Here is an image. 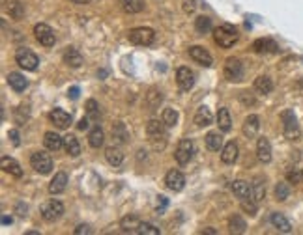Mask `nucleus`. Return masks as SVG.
<instances>
[{"label": "nucleus", "instance_id": "nucleus-54", "mask_svg": "<svg viewBox=\"0 0 303 235\" xmlns=\"http://www.w3.org/2000/svg\"><path fill=\"white\" fill-rule=\"evenodd\" d=\"M88 127H90V118H88V116L83 118L79 124H77V129H79V131H86Z\"/></svg>", "mask_w": 303, "mask_h": 235}, {"label": "nucleus", "instance_id": "nucleus-37", "mask_svg": "<svg viewBox=\"0 0 303 235\" xmlns=\"http://www.w3.org/2000/svg\"><path fill=\"white\" fill-rule=\"evenodd\" d=\"M120 6L125 13H140L144 10V2L142 0H120Z\"/></svg>", "mask_w": 303, "mask_h": 235}, {"label": "nucleus", "instance_id": "nucleus-43", "mask_svg": "<svg viewBox=\"0 0 303 235\" xmlns=\"http://www.w3.org/2000/svg\"><path fill=\"white\" fill-rule=\"evenodd\" d=\"M242 209H244L247 215L255 216L258 211V203L253 200V198H249V196H245V198H242Z\"/></svg>", "mask_w": 303, "mask_h": 235}, {"label": "nucleus", "instance_id": "nucleus-29", "mask_svg": "<svg viewBox=\"0 0 303 235\" xmlns=\"http://www.w3.org/2000/svg\"><path fill=\"white\" fill-rule=\"evenodd\" d=\"M103 142H105V133H103V129L99 125H94L90 133H88V144L92 148H101Z\"/></svg>", "mask_w": 303, "mask_h": 235}, {"label": "nucleus", "instance_id": "nucleus-53", "mask_svg": "<svg viewBox=\"0 0 303 235\" xmlns=\"http://www.w3.org/2000/svg\"><path fill=\"white\" fill-rule=\"evenodd\" d=\"M195 8H197L195 0H185V2H184V12L185 13H193V12H195Z\"/></svg>", "mask_w": 303, "mask_h": 235}, {"label": "nucleus", "instance_id": "nucleus-36", "mask_svg": "<svg viewBox=\"0 0 303 235\" xmlns=\"http://www.w3.org/2000/svg\"><path fill=\"white\" fill-rule=\"evenodd\" d=\"M229 229H231V233H236V235L245 233L247 224H245V220L240 215H232L231 218H229Z\"/></svg>", "mask_w": 303, "mask_h": 235}, {"label": "nucleus", "instance_id": "nucleus-19", "mask_svg": "<svg viewBox=\"0 0 303 235\" xmlns=\"http://www.w3.org/2000/svg\"><path fill=\"white\" fill-rule=\"evenodd\" d=\"M62 58H64V64H67L69 67H75V69H77V67H81V65H83V62H85L83 54H81V52L77 51L75 47H67L66 51H64V56H62Z\"/></svg>", "mask_w": 303, "mask_h": 235}, {"label": "nucleus", "instance_id": "nucleus-6", "mask_svg": "<svg viewBox=\"0 0 303 235\" xmlns=\"http://www.w3.org/2000/svg\"><path fill=\"white\" fill-rule=\"evenodd\" d=\"M15 62H17L23 69H27V71H36L38 65H40V58H38L30 49H27V47L17 49V52H15Z\"/></svg>", "mask_w": 303, "mask_h": 235}, {"label": "nucleus", "instance_id": "nucleus-35", "mask_svg": "<svg viewBox=\"0 0 303 235\" xmlns=\"http://www.w3.org/2000/svg\"><path fill=\"white\" fill-rule=\"evenodd\" d=\"M217 125L223 133H229V131L232 129V120H231V112H229V108H219Z\"/></svg>", "mask_w": 303, "mask_h": 235}, {"label": "nucleus", "instance_id": "nucleus-51", "mask_svg": "<svg viewBox=\"0 0 303 235\" xmlns=\"http://www.w3.org/2000/svg\"><path fill=\"white\" fill-rule=\"evenodd\" d=\"M90 231H92V229H90V226H88V224H79L77 228L73 229V233H75V235H88Z\"/></svg>", "mask_w": 303, "mask_h": 235}, {"label": "nucleus", "instance_id": "nucleus-3", "mask_svg": "<svg viewBox=\"0 0 303 235\" xmlns=\"http://www.w3.org/2000/svg\"><path fill=\"white\" fill-rule=\"evenodd\" d=\"M127 39H129V43H133V45L148 47L156 41V32L152 28H148V26H138V28L129 30Z\"/></svg>", "mask_w": 303, "mask_h": 235}, {"label": "nucleus", "instance_id": "nucleus-8", "mask_svg": "<svg viewBox=\"0 0 303 235\" xmlns=\"http://www.w3.org/2000/svg\"><path fill=\"white\" fill-rule=\"evenodd\" d=\"M62 215H64V203L60 202V200H49V202H45L41 205V216H43V220L54 222V220H58Z\"/></svg>", "mask_w": 303, "mask_h": 235}, {"label": "nucleus", "instance_id": "nucleus-16", "mask_svg": "<svg viewBox=\"0 0 303 235\" xmlns=\"http://www.w3.org/2000/svg\"><path fill=\"white\" fill-rule=\"evenodd\" d=\"M258 129H260V118H258L257 114H249V116L245 118L244 127H242L244 137L245 138H255L257 137Z\"/></svg>", "mask_w": 303, "mask_h": 235}, {"label": "nucleus", "instance_id": "nucleus-33", "mask_svg": "<svg viewBox=\"0 0 303 235\" xmlns=\"http://www.w3.org/2000/svg\"><path fill=\"white\" fill-rule=\"evenodd\" d=\"M161 101H163V95H161V90H158V88H152V90L146 93V106H148L150 110H158Z\"/></svg>", "mask_w": 303, "mask_h": 235}, {"label": "nucleus", "instance_id": "nucleus-11", "mask_svg": "<svg viewBox=\"0 0 303 235\" xmlns=\"http://www.w3.org/2000/svg\"><path fill=\"white\" fill-rule=\"evenodd\" d=\"M165 185L167 189L174 190V192H180V190H184L185 187V176L180 172V170H169L165 176Z\"/></svg>", "mask_w": 303, "mask_h": 235}, {"label": "nucleus", "instance_id": "nucleus-56", "mask_svg": "<svg viewBox=\"0 0 303 235\" xmlns=\"http://www.w3.org/2000/svg\"><path fill=\"white\" fill-rule=\"evenodd\" d=\"M98 77H99V78H105V77H107V69H99V71H98Z\"/></svg>", "mask_w": 303, "mask_h": 235}, {"label": "nucleus", "instance_id": "nucleus-55", "mask_svg": "<svg viewBox=\"0 0 303 235\" xmlns=\"http://www.w3.org/2000/svg\"><path fill=\"white\" fill-rule=\"evenodd\" d=\"M0 222H2V226H10V224H14V218H12V216H8V215H2Z\"/></svg>", "mask_w": 303, "mask_h": 235}, {"label": "nucleus", "instance_id": "nucleus-4", "mask_svg": "<svg viewBox=\"0 0 303 235\" xmlns=\"http://www.w3.org/2000/svg\"><path fill=\"white\" fill-rule=\"evenodd\" d=\"M281 120H283V133L284 137L288 140H296L299 138V124H297V118L294 114L292 108H286L281 114Z\"/></svg>", "mask_w": 303, "mask_h": 235}, {"label": "nucleus", "instance_id": "nucleus-49", "mask_svg": "<svg viewBox=\"0 0 303 235\" xmlns=\"http://www.w3.org/2000/svg\"><path fill=\"white\" fill-rule=\"evenodd\" d=\"M8 138L12 140V144L14 146H21V135L17 129H10V133H8Z\"/></svg>", "mask_w": 303, "mask_h": 235}, {"label": "nucleus", "instance_id": "nucleus-42", "mask_svg": "<svg viewBox=\"0 0 303 235\" xmlns=\"http://www.w3.org/2000/svg\"><path fill=\"white\" fill-rule=\"evenodd\" d=\"M161 120H163V124H165L167 127H174V125L178 124V112L169 106V108H165V110H163V116H161Z\"/></svg>", "mask_w": 303, "mask_h": 235}, {"label": "nucleus", "instance_id": "nucleus-50", "mask_svg": "<svg viewBox=\"0 0 303 235\" xmlns=\"http://www.w3.org/2000/svg\"><path fill=\"white\" fill-rule=\"evenodd\" d=\"M15 213L19 216H27L28 215V205L25 202H17V205H15Z\"/></svg>", "mask_w": 303, "mask_h": 235}, {"label": "nucleus", "instance_id": "nucleus-38", "mask_svg": "<svg viewBox=\"0 0 303 235\" xmlns=\"http://www.w3.org/2000/svg\"><path fill=\"white\" fill-rule=\"evenodd\" d=\"M206 146H208V150L211 151L223 150V137H221L219 133H215V131H211V133L206 135Z\"/></svg>", "mask_w": 303, "mask_h": 235}, {"label": "nucleus", "instance_id": "nucleus-44", "mask_svg": "<svg viewBox=\"0 0 303 235\" xmlns=\"http://www.w3.org/2000/svg\"><path fill=\"white\" fill-rule=\"evenodd\" d=\"M288 196H290V185L288 183H284V181L277 183L275 185V198L277 200H279V202H284Z\"/></svg>", "mask_w": 303, "mask_h": 235}, {"label": "nucleus", "instance_id": "nucleus-2", "mask_svg": "<svg viewBox=\"0 0 303 235\" xmlns=\"http://www.w3.org/2000/svg\"><path fill=\"white\" fill-rule=\"evenodd\" d=\"M238 38H240L238 30L232 25H229V23L219 25L217 28L213 30V39H215V43H217L219 47H223V49H231V47L238 41Z\"/></svg>", "mask_w": 303, "mask_h": 235}, {"label": "nucleus", "instance_id": "nucleus-13", "mask_svg": "<svg viewBox=\"0 0 303 235\" xmlns=\"http://www.w3.org/2000/svg\"><path fill=\"white\" fill-rule=\"evenodd\" d=\"M253 51L257 54H275L279 52V45L270 38H258L253 41Z\"/></svg>", "mask_w": 303, "mask_h": 235}, {"label": "nucleus", "instance_id": "nucleus-52", "mask_svg": "<svg viewBox=\"0 0 303 235\" xmlns=\"http://www.w3.org/2000/svg\"><path fill=\"white\" fill-rule=\"evenodd\" d=\"M79 93H81L79 86H71V88L67 90V97H69V99H79Z\"/></svg>", "mask_w": 303, "mask_h": 235}, {"label": "nucleus", "instance_id": "nucleus-21", "mask_svg": "<svg viewBox=\"0 0 303 235\" xmlns=\"http://www.w3.org/2000/svg\"><path fill=\"white\" fill-rule=\"evenodd\" d=\"M270 222L273 224V228H277L281 233H290L292 231V224H290V220L283 213H271Z\"/></svg>", "mask_w": 303, "mask_h": 235}, {"label": "nucleus", "instance_id": "nucleus-26", "mask_svg": "<svg viewBox=\"0 0 303 235\" xmlns=\"http://www.w3.org/2000/svg\"><path fill=\"white\" fill-rule=\"evenodd\" d=\"M251 198L257 203H262L264 198H266V185H264L262 177H257L253 185H251Z\"/></svg>", "mask_w": 303, "mask_h": 235}, {"label": "nucleus", "instance_id": "nucleus-10", "mask_svg": "<svg viewBox=\"0 0 303 235\" xmlns=\"http://www.w3.org/2000/svg\"><path fill=\"white\" fill-rule=\"evenodd\" d=\"M34 36L40 41L43 47H53L56 43V36H54V30L45 23H40V25L34 26Z\"/></svg>", "mask_w": 303, "mask_h": 235}, {"label": "nucleus", "instance_id": "nucleus-14", "mask_svg": "<svg viewBox=\"0 0 303 235\" xmlns=\"http://www.w3.org/2000/svg\"><path fill=\"white\" fill-rule=\"evenodd\" d=\"M176 82L184 91H189L195 86V73L189 67H178L176 71Z\"/></svg>", "mask_w": 303, "mask_h": 235}, {"label": "nucleus", "instance_id": "nucleus-18", "mask_svg": "<svg viewBox=\"0 0 303 235\" xmlns=\"http://www.w3.org/2000/svg\"><path fill=\"white\" fill-rule=\"evenodd\" d=\"M257 157L258 161L264 164H268L271 161V144L266 137H260L257 142Z\"/></svg>", "mask_w": 303, "mask_h": 235}, {"label": "nucleus", "instance_id": "nucleus-30", "mask_svg": "<svg viewBox=\"0 0 303 235\" xmlns=\"http://www.w3.org/2000/svg\"><path fill=\"white\" fill-rule=\"evenodd\" d=\"M255 90L258 93H262V95H268L273 90V80L268 75H260V77L255 78Z\"/></svg>", "mask_w": 303, "mask_h": 235}, {"label": "nucleus", "instance_id": "nucleus-31", "mask_svg": "<svg viewBox=\"0 0 303 235\" xmlns=\"http://www.w3.org/2000/svg\"><path fill=\"white\" fill-rule=\"evenodd\" d=\"M138 226H140V220L137 215H127L120 220V228L124 229L125 233H137Z\"/></svg>", "mask_w": 303, "mask_h": 235}, {"label": "nucleus", "instance_id": "nucleus-25", "mask_svg": "<svg viewBox=\"0 0 303 235\" xmlns=\"http://www.w3.org/2000/svg\"><path fill=\"white\" fill-rule=\"evenodd\" d=\"M6 10L10 17L15 21H21L25 17V4L21 0H6Z\"/></svg>", "mask_w": 303, "mask_h": 235}, {"label": "nucleus", "instance_id": "nucleus-48", "mask_svg": "<svg viewBox=\"0 0 303 235\" xmlns=\"http://www.w3.org/2000/svg\"><path fill=\"white\" fill-rule=\"evenodd\" d=\"M301 177H303V174H299L296 168L288 170V172H286V179H288V183H297L299 179H301Z\"/></svg>", "mask_w": 303, "mask_h": 235}, {"label": "nucleus", "instance_id": "nucleus-59", "mask_svg": "<svg viewBox=\"0 0 303 235\" xmlns=\"http://www.w3.org/2000/svg\"><path fill=\"white\" fill-rule=\"evenodd\" d=\"M301 174H303V172H301Z\"/></svg>", "mask_w": 303, "mask_h": 235}, {"label": "nucleus", "instance_id": "nucleus-34", "mask_svg": "<svg viewBox=\"0 0 303 235\" xmlns=\"http://www.w3.org/2000/svg\"><path fill=\"white\" fill-rule=\"evenodd\" d=\"M64 148H66L67 155H71V157L81 155V144L79 140H77V137H73V135H66V137H64Z\"/></svg>", "mask_w": 303, "mask_h": 235}, {"label": "nucleus", "instance_id": "nucleus-17", "mask_svg": "<svg viewBox=\"0 0 303 235\" xmlns=\"http://www.w3.org/2000/svg\"><path fill=\"white\" fill-rule=\"evenodd\" d=\"M0 166H2V170H4L6 174H10V176H14V177L23 176V168H21V164L15 161L14 157L4 155L0 159Z\"/></svg>", "mask_w": 303, "mask_h": 235}, {"label": "nucleus", "instance_id": "nucleus-39", "mask_svg": "<svg viewBox=\"0 0 303 235\" xmlns=\"http://www.w3.org/2000/svg\"><path fill=\"white\" fill-rule=\"evenodd\" d=\"M231 189L232 192L242 200V198H245V196H249L251 194V187H249V183L244 181V179H236V181L232 183L231 185Z\"/></svg>", "mask_w": 303, "mask_h": 235}, {"label": "nucleus", "instance_id": "nucleus-41", "mask_svg": "<svg viewBox=\"0 0 303 235\" xmlns=\"http://www.w3.org/2000/svg\"><path fill=\"white\" fill-rule=\"evenodd\" d=\"M195 30L198 34H208L211 30V19L208 15H198L195 19Z\"/></svg>", "mask_w": 303, "mask_h": 235}, {"label": "nucleus", "instance_id": "nucleus-20", "mask_svg": "<svg viewBox=\"0 0 303 235\" xmlns=\"http://www.w3.org/2000/svg\"><path fill=\"white\" fill-rule=\"evenodd\" d=\"M66 187H67V174L66 172H58L53 177V181L49 183V192L51 194H60V192L66 190Z\"/></svg>", "mask_w": 303, "mask_h": 235}, {"label": "nucleus", "instance_id": "nucleus-40", "mask_svg": "<svg viewBox=\"0 0 303 235\" xmlns=\"http://www.w3.org/2000/svg\"><path fill=\"white\" fill-rule=\"evenodd\" d=\"M86 114L92 122H99L101 120V110H99V104L96 99H88L86 101Z\"/></svg>", "mask_w": 303, "mask_h": 235}, {"label": "nucleus", "instance_id": "nucleus-45", "mask_svg": "<svg viewBox=\"0 0 303 235\" xmlns=\"http://www.w3.org/2000/svg\"><path fill=\"white\" fill-rule=\"evenodd\" d=\"M137 233H140V235H159L161 231H159V228H156L154 224H150V222H140Z\"/></svg>", "mask_w": 303, "mask_h": 235}, {"label": "nucleus", "instance_id": "nucleus-24", "mask_svg": "<svg viewBox=\"0 0 303 235\" xmlns=\"http://www.w3.org/2000/svg\"><path fill=\"white\" fill-rule=\"evenodd\" d=\"M43 144H45V148L49 151H58L64 148V138L56 135V133H53V131H49L43 137Z\"/></svg>", "mask_w": 303, "mask_h": 235}, {"label": "nucleus", "instance_id": "nucleus-5", "mask_svg": "<svg viewBox=\"0 0 303 235\" xmlns=\"http://www.w3.org/2000/svg\"><path fill=\"white\" fill-rule=\"evenodd\" d=\"M30 164L41 176H47L53 170V159H51V155L47 151H34L30 155Z\"/></svg>", "mask_w": 303, "mask_h": 235}, {"label": "nucleus", "instance_id": "nucleus-58", "mask_svg": "<svg viewBox=\"0 0 303 235\" xmlns=\"http://www.w3.org/2000/svg\"><path fill=\"white\" fill-rule=\"evenodd\" d=\"M71 2H75V4H88L90 0H71Z\"/></svg>", "mask_w": 303, "mask_h": 235}, {"label": "nucleus", "instance_id": "nucleus-9", "mask_svg": "<svg viewBox=\"0 0 303 235\" xmlns=\"http://www.w3.org/2000/svg\"><path fill=\"white\" fill-rule=\"evenodd\" d=\"M195 153V144L191 138H184L178 142V148L174 151V159L178 161V164H189V161L193 159Z\"/></svg>", "mask_w": 303, "mask_h": 235}, {"label": "nucleus", "instance_id": "nucleus-47", "mask_svg": "<svg viewBox=\"0 0 303 235\" xmlns=\"http://www.w3.org/2000/svg\"><path fill=\"white\" fill-rule=\"evenodd\" d=\"M167 207H169V198L167 196H158V213L159 215H163L167 211Z\"/></svg>", "mask_w": 303, "mask_h": 235}, {"label": "nucleus", "instance_id": "nucleus-22", "mask_svg": "<svg viewBox=\"0 0 303 235\" xmlns=\"http://www.w3.org/2000/svg\"><path fill=\"white\" fill-rule=\"evenodd\" d=\"M238 144L236 142H229L226 146H223V150H221V161L224 164H234L238 161Z\"/></svg>", "mask_w": 303, "mask_h": 235}, {"label": "nucleus", "instance_id": "nucleus-46", "mask_svg": "<svg viewBox=\"0 0 303 235\" xmlns=\"http://www.w3.org/2000/svg\"><path fill=\"white\" fill-rule=\"evenodd\" d=\"M240 101H242L245 106H255V104H257V99H255V95H253V93H249V91H242V93H240Z\"/></svg>", "mask_w": 303, "mask_h": 235}, {"label": "nucleus", "instance_id": "nucleus-28", "mask_svg": "<svg viewBox=\"0 0 303 235\" xmlns=\"http://www.w3.org/2000/svg\"><path fill=\"white\" fill-rule=\"evenodd\" d=\"M112 138L118 144L129 142V131H127L124 122H116V124L112 125Z\"/></svg>", "mask_w": 303, "mask_h": 235}, {"label": "nucleus", "instance_id": "nucleus-12", "mask_svg": "<svg viewBox=\"0 0 303 235\" xmlns=\"http://www.w3.org/2000/svg\"><path fill=\"white\" fill-rule=\"evenodd\" d=\"M189 56H191L198 65H202V67H211V64H213L211 54L206 51L204 47H200V45L189 47Z\"/></svg>", "mask_w": 303, "mask_h": 235}, {"label": "nucleus", "instance_id": "nucleus-32", "mask_svg": "<svg viewBox=\"0 0 303 235\" xmlns=\"http://www.w3.org/2000/svg\"><path fill=\"white\" fill-rule=\"evenodd\" d=\"M211 122H213V116H211V112L208 106H200V108H197L195 124H197L198 127H208V125H211Z\"/></svg>", "mask_w": 303, "mask_h": 235}, {"label": "nucleus", "instance_id": "nucleus-27", "mask_svg": "<svg viewBox=\"0 0 303 235\" xmlns=\"http://www.w3.org/2000/svg\"><path fill=\"white\" fill-rule=\"evenodd\" d=\"M105 159L107 163L111 164V166H120V164L124 163V153H122V150L120 148H116V146H111V148H107L105 150Z\"/></svg>", "mask_w": 303, "mask_h": 235}, {"label": "nucleus", "instance_id": "nucleus-7", "mask_svg": "<svg viewBox=\"0 0 303 235\" xmlns=\"http://www.w3.org/2000/svg\"><path fill=\"white\" fill-rule=\"evenodd\" d=\"M224 78L226 80H231V82H240V80H244V64L240 62L238 58H229L224 62Z\"/></svg>", "mask_w": 303, "mask_h": 235}, {"label": "nucleus", "instance_id": "nucleus-1", "mask_svg": "<svg viewBox=\"0 0 303 235\" xmlns=\"http://www.w3.org/2000/svg\"><path fill=\"white\" fill-rule=\"evenodd\" d=\"M146 135L150 138L152 148L156 151L165 150L167 146V125L163 124V120H150L146 124Z\"/></svg>", "mask_w": 303, "mask_h": 235}, {"label": "nucleus", "instance_id": "nucleus-23", "mask_svg": "<svg viewBox=\"0 0 303 235\" xmlns=\"http://www.w3.org/2000/svg\"><path fill=\"white\" fill-rule=\"evenodd\" d=\"M8 84H10V88L14 91H25L27 90V86H28V80L21 73H17V71H12L10 75H8Z\"/></svg>", "mask_w": 303, "mask_h": 235}, {"label": "nucleus", "instance_id": "nucleus-57", "mask_svg": "<svg viewBox=\"0 0 303 235\" xmlns=\"http://www.w3.org/2000/svg\"><path fill=\"white\" fill-rule=\"evenodd\" d=\"M204 233L215 235V233H217V231H215V229H213V228H204Z\"/></svg>", "mask_w": 303, "mask_h": 235}, {"label": "nucleus", "instance_id": "nucleus-15", "mask_svg": "<svg viewBox=\"0 0 303 235\" xmlns=\"http://www.w3.org/2000/svg\"><path fill=\"white\" fill-rule=\"evenodd\" d=\"M49 120H51L58 129H66V127H69V124H71V114L62 110V108H53V110L49 112Z\"/></svg>", "mask_w": 303, "mask_h": 235}]
</instances>
